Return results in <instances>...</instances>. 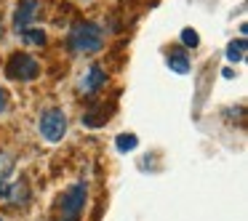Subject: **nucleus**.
I'll return each mask as SVG.
<instances>
[{
  "label": "nucleus",
  "mask_w": 248,
  "mask_h": 221,
  "mask_svg": "<svg viewBox=\"0 0 248 221\" xmlns=\"http://www.w3.org/2000/svg\"><path fill=\"white\" fill-rule=\"evenodd\" d=\"M67 43H70L72 54H96L104 45V32L93 22H78L67 35Z\"/></svg>",
  "instance_id": "obj_1"
},
{
  "label": "nucleus",
  "mask_w": 248,
  "mask_h": 221,
  "mask_svg": "<svg viewBox=\"0 0 248 221\" xmlns=\"http://www.w3.org/2000/svg\"><path fill=\"white\" fill-rule=\"evenodd\" d=\"M6 75L11 77V80H35V77L40 75V64L32 59L30 54H24V51H16V54H11V59L6 61Z\"/></svg>",
  "instance_id": "obj_2"
},
{
  "label": "nucleus",
  "mask_w": 248,
  "mask_h": 221,
  "mask_svg": "<svg viewBox=\"0 0 248 221\" xmlns=\"http://www.w3.org/2000/svg\"><path fill=\"white\" fill-rule=\"evenodd\" d=\"M86 194H88L86 181H78L67 189L64 203H62V221H80V213L86 208Z\"/></svg>",
  "instance_id": "obj_3"
},
{
  "label": "nucleus",
  "mask_w": 248,
  "mask_h": 221,
  "mask_svg": "<svg viewBox=\"0 0 248 221\" xmlns=\"http://www.w3.org/2000/svg\"><path fill=\"white\" fill-rule=\"evenodd\" d=\"M67 131V118L62 109H46L40 115V136L46 141H59Z\"/></svg>",
  "instance_id": "obj_4"
},
{
  "label": "nucleus",
  "mask_w": 248,
  "mask_h": 221,
  "mask_svg": "<svg viewBox=\"0 0 248 221\" xmlns=\"http://www.w3.org/2000/svg\"><path fill=\"white\" fill-rule=\"evenodd\" d=\"M35 16H38V0H19V8L14 14V27H16V32L30 29V22Z\"/></svg>",
  "instance_id": "obj_5"
},
{
  "label": "nucleus",
  "mask_w": 248,
  "mask_h": 221,
  "mask_svg": "<svg viewBox=\"0 0 248 221\" xmlns=\"http://www.w3.org/2000/svg\"><path fill=\"white\" fill-rule=\"evenodd\" d=\"M104 83H107V72H104L102 67H91L88 75H86V80H83V88H86L88 93H96Z\"/></svg>",
  "instance_id": "obj_6"
},
{
  "label": "nucleus",
  "mask_w": 248,
  "mask_h": 221,
  "mask_svg": "<svg viewBox=\"0 0 248 221\" xmlns=\"http://www.w3.org/2000/svg\"><path fill=\"white\" fill-rule=\"evenodd\" d=\"M168 67H171V72L187 75V72H189V59H187V54H182V51H171V56H168Z\"/></svg>",
  "instance_id": "obj_7"
},
{
  "label": "nucleus",
  "mask_w": 248,
  "mask_h": 221,
  "mask_svg": "<svg viewBox=\"0 0 248 221\" xmlns=\"http://www.w3.org/2000/svg\"><path fill=\"white\" fill-rule=\"evenodd\" d=\"M6 197L11 200L14 205H24V203H27V197H30L27 184H24V181H16L14 187H8V194H6Z\"/></svg>",
  "instance_id": "obj_8"
},
{
  "label": "nucleus",
  "mask_w": 248,
  "mask_h": 221,
  "mask_svg": "<svg viewBox=\"0 0 248 221\" xmlns=\"http://www.w3.org/2000/svg\"><path fill=\"white\" fill-rule=\"evenodd\" d=\"M136 144H139V139H136L134 133H120L118 139H115L118 152H131V149H136Z\"/></svg>",
  "instance_id": "obj_9"
},
{
  "label": "nucleus",
  "mask_w": 248,
  "mask_h": 221,
  "mask_svg": "<svg viewBox=\"0 0 248 221\" xmlns=\"http://www.w3.org/2000/svg\"><path fill=\"white\" fill-rule=\"evenodd\" d=\"M243 56H246V40H232L230 43V48H227V59L230 61H240Z\"/></svg>",
  "instance_id": "obj_10"
},
{
  "label": "nucleus",
  "mask_w": 248,
  "mask_h": 221,
  "mask_svg": "<svg viewBox=\"0 0 248 221\" xmlns=\"http://www.w3.org/2000/svg\"><path fill=\"white\" fill-rule=\"evenodd\" d=\"M27 43H35V45H43L46 43V32L43 29H24V32H19Z\"/></svg>",
  "instance_id": "obj_11"
},
{
  "label": "nucleus",
  "mask_w": 248,
  "mask_h": 221,
  "mask_svg": "<svg viewBox=\"0 0 248 221\" xmlns=\"http://www.w3.org/2000/svg\"><path fill=\"white\" fill-rule=\"evenodd\" d=\"M14 171V157H8L6 152H0V181H6V176Z\"/></svg>",
  "instance_id": "obj_12"
},
{
  "label": "nucleus",
  "mask_w": 248,
  "mask_h": 221,
  "mask_svg": "<svg viewBox=\"0 0 248 221\" xmlns=\"http://www.w3.org/2000/svg\"><path fill=\"white\" fill-rule=\"evenodd\" d=\"M182 43L187 45V48H195V45L200 43L198 32H195V29H182Z\"/></svg>",
  "instance_id": "obj_13"
},
{
  "label": "nucleus",
  "mask_w": 248,
  "mask_h": 221,
  "mask_svg": "<svg viewBox=\"0 0 248 221\" xmlns=\"http://www.w3.org/2000/svg\"><path fill=\"white\" fill-rule=\"evenodd\" d=\"M8 107V91L3 86H0V112H3V109Z\"/></svg>",
  "instance_id": "obj_14"
},
{
  "label": "nucleus",
  "mask_w": 248,
  "mask_h": 221,
  "mask_svg": "<svg viewBox=\"0 0 248 221\" xmlns=\"http://www.w3.org/2000/svg\"><path fill=\"white\" fill-rule=\"evenodd\" d=\"M6 194H8V187H6V181H0V200L6 197Z\"/></svg>",
  "instance_id": "obj_15"
},
{
  "label": "nucleus",
  "mask_w": 248,
  "mask_h": 221,
  "mask_svg": "<svg viewBox=\"0 0 248 221\" xmlns=\"http://www.w3.org/2000/svg\"><path fill=\"white\" fill-rule=\"evenodd\" d=\"M0 38H3V24H0Z\"/></svg>",
  "instance_id": "obj_16"
},
{
  "label": "nucleus",
  "mask_w": 248,
  "mask_h": 221,
  "mask_svg": "<svg viewBox=\"0 0 248 221\" xmlns=\"http://www.w3.org/2000/svg\"><path fill=\"white\" fill-rule=\"evenodd\" d=\"M0 221H3V219H0Z\"/></svg>",
  "instance_id": "obj_17"
}]
</instances>
